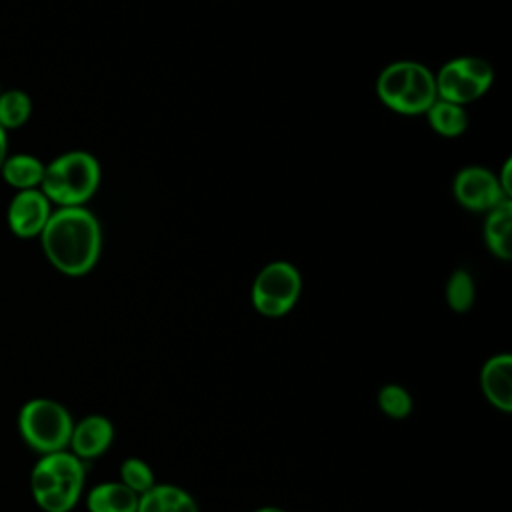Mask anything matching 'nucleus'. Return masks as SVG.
<instances>
[{
  "label": "nucleus",
  "mask_w": 512,
  "mask_h": 512,
  "mask_svg": "<svg viewBox=\"0 0 512 512\" xmlns=\"http://www.w3.org/2000/svg\"><path fill=\"white\" fill-rule=\"evenodd\" d=\"M40 244L46 260L66 276H84L100 260L102 228L86 206L54 208Z\"/></svg>",
  "instance_id": "obj_1"
},
{
  "label": "nucleus",
  "mask_w": 512,
  "mask_h": 512,
  "mask_svg": "<svg viewBox=\"0 0 512 512\" xmlns=\"http://www.w3.org/2000/svg\"><path fill=\"white\" fill-rule=\"evenodd\" d=\"M86 462L68 448L42 454L30 472L34 502L44 512H70L84 490Z\"/></svg>",
  "instance_id": "obj_2"
},
{
  "label": "nucleus",
  "mask_w": 512,
  "mask_h": 512,
  "mask_svg": "<svg viewBox=\"0 0 512 512\" xmlns=\"http://www.w3.org/2000/svg\"><path fill=\"white\" fill-rule=\"evenodd\" d=\"M102 178L100 162L86 150H68L44 168L40 190L56 208L86 206Z\"/></svg>",
  "instance_id": "obj_3"
},
{
  "label": "nucleus",
  "mask_w": 512,
  "mask_h": 512,
  "mask_svg": "<svg viewBox=\"0 0 512 512\" xmlns=\"http://www.w3.org/2000/svg\"><path fill=\"white\" fill-rule=\"evenodd\" d=\"M378 100L404 116L424 114L438 98L434 72L416 60H396L376 78Z\"/></svg>",
  "instance_id": "obj_4"
},
{
  "label": "nucleus",
  "mask_w": 512,
  "mask_h": 512,
  "mask_svg": "<svg viewBox=\"0 0 512 512\" xmlns=\"http://www.w3.org/2000/svg\"><path fill=\"white\" fill-rule=\"evenodd\" d=\"M72 426L68 408L52 398H32L18 412V432L40 456L66 450Z\"/></svg>",
  "instance_id": "obj_5"
},
{
  "label": "nucleus",
  "mask_w": 512,
  "mask_h": 512,
  "mask_svg": "<svg viewBox=\"0 0 512 512\" xmlns=\"http://www.w3.org/2000/svg\"><path fill=\"white\" fill-rule=\"evenodd\" d=\"M302 292V278L294 264L286 260L268 262L256 274L250 290V300L256 312L266 318H280L288 314Z\"/></svg>",
  "instance_id": "obj_6"
},
{
  "label": "nucleus",
  "mask_w": 512,
  "mask_h": 512,
  "mask_svg": "<svg viewBox=\"0 0 512 512\" xmlns=\"http://www.w3.org/2000/svg\"><path fill=\"white\" fill-rule=\"evenodd\" d=\"M434 80L440 100L464 106L488 92L494 80V70L490 62L480 56H458L442 64L434 74Z\"/></svg>",
  "instance_id": "obj_7"
},
{
  "label": "nucleus",
  "mask_w": 512,
  "mask_h": 512,
  "mask_svg": "<svg viewBox=\"0 0 512 512\" xmlns=\"http://www.w3.org/2000/svg\"><path fill=\"white\" fill-rule=\"evenodd\" d=\"M454 198L472 212H488L498 204L512 200L502 190L496 174L484 166H464L452 184Z\"/></svg>",
  "instance_id": "obj_8"
},
{
  "label": "nucleus",
  "mask_w": 512,
  "mask_h": 512,
  "mask_svg": "<svg viewBox=\"0 0 512 512\" xmlns=\"http://www.w3.org/2000/svg\"><path fill=\"white\" fill-rule=\"evenodd\" d=\"M54 206L40 188L18 190L6 208V222L16 238H40Z\"/></svg>",
  "instance_id": "obj_9"
},
{
  "label": "nucleus",
  "mask_w": 512,
  "mask_h": 512,
  "mask_svg": "<svg viewBox=\"0 0 512 512\" xmlns=\"http://www.w3.org/2000/svg\"><path fill=\"white\" fill-rule=\"evenodd\" d=\"M114 440V424L102 414H88L74 422L70 434V452L80 460H92L102 456Z\"/></svg>",
  "instance_id": "obj_10"
},
{
  "label": "nucleus",
  "mask_w": 512,
  "mask_h": 512,
  "mask_svg": "<svg viewBox=\"0 0 512 512\" xmlns=\"http://www.w3.org/2000/svg\"><path fill=\"white\" fill-rule=\"evenodd\" d=\"M480 388L494 408L500 412L512 410V356L508 352L494 354L482 364Z\"/></svg>",
  "instance_id": "obj_11"
},
{
  "label": "nucleus",
  "mask_w": 512,
  "mask_h": 512,
  "mask_svg": "<svg viewBox=\"0 0 512 512\" xmlns=\"http://www.w3.org/2000/svg\"><path fill=\"white\" fill-rule=\"evenodd\" d=\"M484 242L496 258H512V200H506L486 212Z\"/></svg>",
  "instance_id": "obj_12"
},
{
  "label": "nucleus",
  "mask_w": 512,
  "mask_h": 512,
  "mask_svg": "<svg viewBox=\"0 0 512 512\" xmlns=\"http://www.w3.org/2000/svg\"><path fill=\"white\" fill-rule=\"evenodd\" d=\"M44 168H46V164L38 156L28 154V152H16V154L6 156V160L0 168V176L16 192L32 190V188H40Z\"/></svg>",
  "instance_id": "obj_13"
},
{
  "label": "nucleus",
  "mask_w": 512,
  "mask_h": 512,
  "mask_svg": "<svg viewBox=\"0 0 512 512\" xmlns=\"http://www.w3.org/2000/svg\"><path fill=\"white\" fill-rule=\"evenodd\" d=\"M138 494L120 480L100 482L86 496L88 512H136Z\"/></svg>",
  "instance_id": "obj_14"
},
{
  "label": "nucleus",
  "mask_w": 512,
  "mask_h": 512,
  "mask_svg": "<svg viewBox=\"0 0 512 512\" xmlns=\"http://www.w3.org/2000/svg\"><path fill=\"white\" fill-rule=\"evenodd\" d=\"M424 114H426L430 128L444 138H458L468 128L466 108L460 104L448 102V100L436 98V102Z\"/></svg>",
  "instance_id": "obj_15"
},
{
  "label": "nucleus",
  "mask_w": 512,
  "mask_h": 512,
  "mask_svg": "<svg viewBox=\"0 0 512 512\" xmlns=\"http://www.w3.org/2000/svg\"><path fill=\"white\" fill-rule=\"evenodd\" d=\"M32 114V98L20 88L0 92V126L10 132L22 128Z\"/></svg>",
  "instance_id": "obj_16"
},
{
  "label": "nucleus",
  "mask_w": 512,
  "mask_h": 512,
  "mask_svg": "<svg viewBox=\"0 0 512 512\" xmlns=\"http://www.w3.org/2000/svg\"><path fill=\"white\" fill-rule=\"evenodd\" d=\"M444 294H446L448 306L454 312H458V314L468 312L474 304V298H476V284H474L472 274L466 268L454 270L450 274L448 282H446Z\"/></svg>",
  "instance_id": "obj_17"
},
{
  "label": "nucleus",
  "mask_w": 512,
  "mask_h": 512,
  "mask_svg": "<svg viewBox=\"0 0 512 512\" xmlns=\"http://www.w3.org/2000/svg\"><path fill=\"white\" fill-rule=\"evenodd\" d=\"M376 402H378L380 412L392 420L408 418L412 412V406H414L410 392L400 384H384L378 390Z\"/></svg>",
  "instance_id": "obj_18"
},
{
  "label": "nucleus",
  "mask_w": 512,
  "mask_h": 512,
  "mask_svg": "<svg viewBox=\"0 0 512 512\" xmlns=\"http://www.w3.org/2000/svg\"><path fill=\"white\" fill-rule=\"evenodd\" d=\"M120 482L140 496L156 484V478L148 462L142 458H126L120 464Z\"/></svg>",
  "instance_id": "obj_19"
},
{
  "label": "nucleus",
  "mask_w": 512,
  "mask_h": 512,
  "mask_svg": "<svg viewBox=\"0 0 512 512\" xmlns=\"http://www.w3.org/2000/svg\"><path fill=\"white\" fill-rule=\"evenodd\" d=\"M164 496V512H198L196 500L180 486L174 484H160Z\"/></svg>",
  "instance_id": "obj_20"
},
{
  "label": "nucleus",
  "mask_w": 512,
  "mask_h": 512,
  "mask_svg": "<svg viewBox=\"0 0 512 512\" xmlns=\"http://www.w3.org/2000/svg\"><path fill=\"white\" fill-rule=\"evenodd\" d=\"M510 170H512V160L508 158L506 162H504V166L500 168V174H496V178H498V182H500V186H502V190L506 192V196L508 198H512V184H510Z\"/></svg>",
  "instance_id": "obj_21"
},
{
  "label": "nucleus",
  "mask_w": 512,
  "mask_h": 512,
  "mask_svg": "<svg viewBox=\"0 0 512 512\" xmlns=\"http://www.w3.org/2000/svg\"><path fill=\"white\" fill-rule=\"evenodd\" d=\"M8 156V132L0 126V168Z\"/></svg>",
  "instance_id": "obj_22"
},
{
  "label": "nucleus",
  "mask_w": 512,
  "mask_h": 512,
  "mask_svg": "<svg viewBox=\"0 0 512 512\" xmlns=\"http://www.w3.org/2000/svg\"><path fill=\"white\" fill-rule=\"evenodd\" d=\"M254 512H286L284 508H278V506H260L256 508Z\"/></svg>",
  "instance_id": "obj_23"
},
{
  "label": "nucleus",
  "mask_w": 512,
  "mask_h": 512,
  "mask_svg": "<svg viewBox=\"0 0 512 512\" xmlns=\"http://www.w3.org/2000/svg\"><path fill=\"white\" fill-rule=\"evenodd\" d=\"M0 92H2V86H0Z\"/></svg>",
  "instance_id": "obj_24"
}]
</instances>
